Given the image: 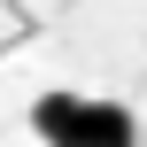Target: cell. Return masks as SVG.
Here are the masks:
<instances>
[{
    "instance_id": "6da1fadb",
    "label": "cell",
    "mask_w": 147,
    "mask_h": 147,
    "mask_svg": "<svg viewBox=\"0 0 147 147\" xmlns=\"http://www.w3.org/2000/svg\"><path fill=\"white\" fill-rule=\"evenodd\" d=\"M31 132L47 147H140V124L124 101H85V93H39Z\"/></svg>"
}]
</instances>
